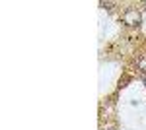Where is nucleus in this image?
Wrapping results in <instances>:
<instances>
[{
  "mask_svg": "<svg viewBox=\"0 0 146 130\" xmlns=\"http://www.w3.org/2000/svg\"><path fill=\"white\" fill-rule=\"evenodd\" d=\"M123 23L125 25H131V27H138L142 23V16L138 10H127L123 14Z\"/></svg>",
  "mask_w": 146,
  "mask_h": 130,
  "instance_id": "f257e3e1",
  "label": "nucleus"
},
{
  "mask_svg": "<svg viewBox=\"0 0 146 130\" xmlns=\"http://www.w3.org/2000/svg\"><path fill=\"white\" fill-rule=\"evenodd\" d=\"M136 64H138V68H140V70H142V72L146 74V56H140Z\"/></svg>",
  "mask_w": 146,
  "mask_h": 130,
  "instance_id": "f03ea898",
  "label": "nucleus"
},
{
  "mask_svg": "<svg viewBox=\"0 0 146 130\" xmlns=\"http://www.w3.org/2000/svg\"><path fill=\"white\" fill-rule=\"evenodd\" d=\"M101 6H103V8H107V10H111L113 4H111V2H101Z\"/></svg>",
  "mask_w": 146,
  "mask_h": 130,
  "instance_id": "7ed1b4c3",
  "label": "nucleus"
},
{
  "mask_svg": "<svg viewBox=\"0 0 146 130\" xmlns=\"http://www.w3.org/2000/svg\"><path fill=\"white\" fill-rule=\"evenodd\" d=\"M144 86H146V76H144Z\"/></svg>",
  "mask_w": 146,
  "mask_h": 130,
  "instance_id": "20e7f679",
  "label": "nucleus"
},
{
  "mask_svg": "<svg viewBox=\"0 0 146 130\" xmlns=\"http://www.w3.org/2000/svg\"><path fill=\"white\" fill-rule=\"evenodd\" d=\"M144 6H146V4H144Z\"/></svg>",
  "mask_w": 146,
  "mask_h": 130,
  "instance_id": "39448f33",
  "label": "nucleus"
}]
</instances>
